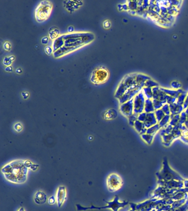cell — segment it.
<instances>
[{"instance_id": "1", "label": "cell", "mask_w": 188, "mask_h": 211, "mask_svg": "<svg viewBox=\"0 0 188 211\" xmlns=\"http://www.w3.org/2000/svg\"><path fill=\"white\" fill-rule=\"evenodd\" d=\"M1 173L5 178L12 183L24 184L27 180L29 169L25 165L24 161L16 159L2 167Z\"/></svg>"}, {"instance_id": "2", "label": "cell", "mask_w": 188, "mask_h": 211, "mask_svg": "<svg viewBox=\"0 0 188 211\" xmlns=\"http://www.w3.org/2000/svg\"><path fill=\"white\" fill-rule=\"evenodd\" d=\"M157 180L160 181H169V180H184V179L177 171L173 170L169 165L167 157H164L162 162V168L159 171L156 173Z\"/></svg>"}, {"instance_id": "3", "label": "cell", "mask_w": 188, "mask_h": 211, "mask_svg": "<svg viewBox=\"0 0 188 211\" xmlns=\"http://www.w3.org/2000/svg\"><path fill=\"white\" fill-rule=\"evenodd\" d=\"M106 203L108 204L106 206H105L103 207H96L94 205H92L91 207H84L82 206L81 204H76L77 210L78 211H86L87 210H102V209H105V208H109L112 209L113 211H118L121 208L125 207L126 205L130 204L129 201H119V198L118 195H116L113 200L112 201H106Z\"/></svg>"}, {"instance_id": "4", "label": "cell", "mask_w": 188, "mask_h": 211, "mask_svg": "<svg viewBox=\"0 0 188 211\" xmlns=\"http://www.w3.org/2000/svg\"><path fill=\"white\" fill-rule=\"evenodd\" d=\"M53 10V4L49 1H42L36 8L35 17L38 23H42L46 21Z\"/></svg>"}, {"instance_id": "5", "label": "cell", "mask_w": 188, "mask_h": 211, "mask_svg": "<svg viewBox=\"0 0 188 211\" xmlns=\"http://www.w3.org/2000/svg\"><path fill=\"white\" fill-rule=\"evenodd\" d=\"M109 77L108 69L104 66L96 68L91 74L90 80L94 84H102L106 82Z\"/></svg>"}, {"instance_id": "6", "label": "cell", "mask_w": 188, "mask_h": 211, "mask_svg": "<svg viewBox=\"0 0 188 211\" xmlns=\"http://www.w3.org/2000/svg\"><path fill=\"white\" fill-rule=\"evenodd\" d=\"M124 182L121 177L116 173H112L106 179V186L109 192H114L121 188Z\"/></svg>"}, {"instance_id": "7", "label": "cell", "mask_w": 188, "mask_h": 211, "mask_svg": "<svg viewBox=\"0 0 188 211\" xmlns=\"http://www.w3.org/2000/svg\"><path fill=\"white\" fill-rule=\"evenodd\" d=\"M146 98L142 91H140L133 98V113L137 115L144 112Z\"/></svg>"}, {"instance_id": "8", "label": "cell", "mask_w": 188, "mask_h": 211, "mask_svg": "<svg viewBox=\"0 0 188 211\" xmlns=\"http://www.w3.org/2000/svg\"><path fill=\"white\" fill-rule=\"evenodd\" d=\"M142 90V89L140 88L137 85L128 89L125 93V94L123 96H121L120 98H119V103L121 104L127 101H130V100L133 98L139 92L141 91Z\"/></svg>"}, {"instance_id": "9", "label": "cell", "mask_w": 188, "mask_h": 211, "mask_svg": "<svg viewBox=\"0 0 188 211\" xmlns=\"http://www.w3.org/2000/svg\"><path fill=\"white\" fill-rule=\"evenodd\" d=\"M158 185L162 186L167 189H181L184 188V183L182 181L169 180V181H160L157 180Z\"/></svg>"}, {"instance_id": "10", "label": "cell", "mask_w": 188, "mask_h": 211, "mask_svg": "<svg viewBox=\"0 0 188 211\" xmlns=\"http://www.w3.org/2000/svg\"><path fill=\"white\" fill-rule=\"evenodd\" d=\"M120 113L126 117H129L133 114V98L129 101L121 104L119 107Z\"/></svg>"}, {"instance_id": "11", "label": "cell", "mask_w": 188, "mask_h": 211, "mask_svg": "<svg viewBox=\"0 0 188 211\" xmlns=\"http://www.w3.org/2000/svg\"><path fill=\"white\" fill-rule=\"evenodd\" d=\"M56 202L59 207H61L67 198V191L65 186H59L56 192Z\"/></svg>"}, {"instance_id": "12", "label": "cell", "mask_w": 188, "mask_h": 211, "mask_svg": "<svg viewBox=\"0 0 188 211\" xmlns=\"http://www.w3.org/2000/svg\"><path fill=\"white\" fill-rule=\"evenodd\" d=\"M169 189H167L165 188L158 185L157 188L153 191L151 198H156L158 200L168 198V192Z\"/></svg>"}, {"instance_id": "13", "label": "cell", "mask_w": 188, "mask_h": 211, "mask_svg": "<svg viewBox=\"0 0 188 211\" xmlns=\"http://www.w3.org/2000/svg\"><path fill=\"white\" fill-rule=\"evenodd\" d=\"M152 91H153L152 99L158 100L163 102L164 104L167 103L166 101L167 95L160 89V86L154 88L152 89Z\"/></svg>"}, {"instance_id": "14", "label": "cell", "mask_w": 188, "mask_h": 211, "mask_svg": "<svg viewBox=\"0 0 188 211\" xmlns=\"http://www.w3.org/2000/svg\"><path fill=\"white\" fill-rule=\"evenodd\" d=\"M136 74L137 73H132L126 75L121 80V82H123L127 89L137 85L136 81Z\"/></svg>"}, {"instance_id": "15", "label": "cell", "mask_w": 188, "mask_h": 211, "mask_svg": "<svg viewBox=\"0 0 188 211\" xmlns=\"http://www.w3.org/2000/svg\"><path fill=\"white\" fill-rule=\"evenodd\" d=\"M144 123L147 129L157 124L158 122L157 121L154 113L152 112V113H147L146 118Z\"/></svg>"}, {"instance_id": "16", "label": "cell", "mask_w": 188, "mask_h": 211, "mask_svg": "<svg viewBox=\"0 0 188 211\" xmlns=\"http://www.w3.org/2000/svg\"><path fill=\"white\" fill-rule=\"evenodd\" d=\"M47 195L45 192L42 191H39L35 194L34 200L36 204H45L47 201Z\"/></svg>"}, {"instance_id": "17", "label": "cell", "mask_w": 188, "mask_h": 211, "mask_svg": "<svg viewBox=\"0 0 188 211\" xmlns=\"http://www.w3.org/2000/svg\"><path fill=\"white\" fill-rule=\"evenodd\" d=\"M151 78L145 75V74H137L136 76V84L137 86H138L140 88L143 89L145 87V82L149 79H151Z\"/></svg>"}, {"instance_id": "18", "label": "cell", "mask_w": 188, "mask_h": 211, "mask_svg": "<svg viewBox=\"0 0 188 211\" xmlns=\"http://www.w3.org/2000/svg\"><path fill=\"white\" fill-rule=\"evenodd\" d=\"M160 136L162 140V144L166 147L170 146L171 144L173 143L174 140L178 139V138L172 133L168 135H164Z\"/></svg>"}, {"instance_id": "19", "label": "cell", "mask_w": 188, "mask_h": 211, "mask_svg": "<svg viewBox=\"0 0 188 211\" xmlns=\"http://www.w3.org/2000/svg\"><path fill=\"white\" fill-rule=\"evenodd\" d=\"M169 107L170 111V115L172 116L181 115V112L184 111L183 106L179 105L177 103L170 104Z\"/></svg>"}, {"instance_id": "20", "label": "cell", "mask_w": 188, "mask_h": 211, "mask_svg": "<svg viewBox=\"0 0 188 211\" xmlns=\"http://www.w3.org/2000/svg\"><path fill=\"white\" fill-rule=\"evenodd\" d=\"M160 89L166 95L172 96V97H175L177 98L184 91V90L181 89H179V90H174V89H167V88H160Z\"/></svg>"}, {"instance_id": "21", "label": "cell", "mask_w": 188, "mask_h": 211, "mask_svg": "<svg viewBox=\"0 0 188 211\" xmlns=\"http://www.w3.org/2000/svg\"><path fill=\"white\" fill-rule=\"evenodd\" d=\"M133 128L141 135L146 133L147 129L145 127V126L144 125V123L142 122H140L138 120L136 121L135 123Z\"/></svg>"}, {"instance_id": "22", "label": "cell", "mask_w": 188, "mask_h": 211, "mask_svg": "<svg viewBox=\"0 0 188 211\" xmlns=\"http://www.w3.org/2000/svg\"><path fill=\"white\" fill-rule=\"evenodd\" d=\"M127 90H128V89L126 88L125 85L123 84V82H120V84H119L118 86L117 89L116 90V92L115 93V97L118 99L120 98L121 96H123L125 94V93Z\"/></svg>"}, {"instance_id": "23", "label": "cell", "mask_w": 188, "mask_h": 211, "mask_svg": "<svg viewBox=\"0 0 188 211\" xmlns=\"http://www.w3.org/2000/svg\"><path fill=\"white\" fill-rule=\"evenodd\" d=\"M65 40L63 39V35L60 36L55 40H54L53 44V48L54 52H55L60 48H62L63 45L64 44Z\"/></svg>"}, {"instance_id": "24", "label": "cell", "mask_w": 188, "mask_h": 211, "mask_svg": "<svg viewBox=\"0 0 188 211\" xmlns=\"http://www.w3.org/2000/svg\"><path fill=\"white\" fill-rule=\"evenodd\" d=\"M118 116L117 111L114 109H109L105 112L104 118L105 120H112Z\"/></svg>"}, {"instance_id": "25", "label": "cell", "mask_w": 188, "mask_h": 211, "mask_svg": "<svg viewBox=\"0 0 188 211\" xmlns=\"http://www.w3.org/2000/svg\"><path fill=\"white\" fill-rule=\"evenodd\" d=\"M155 109L153 106V102L152 99H146L145 104L144 112L146 113L154 112Z\"/></svg>"}, {"instance_id": "26", "label": "cell", "mask_w": 188, "mask_h": 211, "mask_svg": "<svg viewBox=\"0 0 188 211\" xmlns=\"http://www.w3.org/2000/svg\"><path fill=\"white\" fill-rule=\"evenodd\" d=\"M60 34V30L55 27H51L50 28L49 31V35L50 39L51 40H55Z\"/></svg>"}, {"instance_id": "27", "label": "cell", "mask_w": 188, "mask_h": 211, "mask_svg": "<svg viewBox=\"0 0 188 211\" xmlns=\"http://www.w3.org/2000/svg\"><path fill=\"white\" fill-rule=\"evenodd\" d=\"M154 135H155L148 134L146 133L143 135H141V137L147 145H151L153 142Z\"/></svg>"}, {"instance_id": "28", "label": "cell", "mask_w": 188, "mask_h": 211, "mask_svg": "<svg viewBox=\"0 0 188 211\" xmlns=\"http://www.w3.org/2000/svg\"><path fill=\"white\" fill-rule=\"evenodd\" d=\"M142 91L145 96L146 99H152L153 97V91L152 88L144 87Z\"/></svg>"}, {"instance_id": "29", "label": "cell", "mask_w": 188, "mask_h": 211, "mask_svg": "<svg viewBox=\"0 0 188 211\" xmlns=\"http://www.w3.org/2000/svg\"><path fill=\"white\" fill-rule=\"evenodd\" d=\"M160 129H161V128H160V126L159 125V124L157 123V124H155L154 125H153L152 127L148 128L147 129L146 133L147 134H148L155 135Z\"/></svg>"}, {"instance_id": "30", "label": "cell", "mask_w": 188, "mask_h": 211, "mask_svg": "<svg viewBox=\"0 0 188 211\" xmlns=\"http://www.w3.org/2000/svg\"><path fill=\"white\" fill-rule=\"evenodd\" d=\"M170 120V116H169V115H166V116H164V117L158 124L160 126L161 129L162 128H164L166 127L167 125H169Z\"/></svg>"}, {"instance_id": "31", "label": "cell", "mask_w": 188, "mask_h": 211, "mask_svg": "<svg viewBox=\"0 0 188 211\" xmlns=\"http://www.w3.org/2000/svg\"><path fill=\"white\" fill-rule=\"evenodd\" d=\"M127 5L129 7V9L130 11H136L138 9V5H137V1H127Z\"/></svg>"}, {"instance_id": "32", "label": "cell", "mask_w": 188, "mask_h": 211, "mask_svg": "<svg viewBox=\"0 0 188 211\" xmlns=\"http://www.w3.org/2000/svg\"><path fill=\"white\" fill-rule=\"evenodd\" d=\"M174 201H178L183 198H188V194L185 192H178L171 198Z\"/></svg>"}, {"instance_id": "33", "label": "cell", "mask_w": 188, "mask_h": 211, "mask_svg": "<svg viewBox=\"0 0 188 211\" xmlns=\"http://www.w3.org/2000/svg\"><path fill=\"white\" fill-rule=\"evenodd\" d=\"M173 128V127H172V125H170L169 124L167 125L166 127H165L164 128H162L160 130V136H162V135H168V134H171Z\"/></svg>"}, {"instance_id": "34", "label": "cell", "mask_w": 188, "mask_h": 211, "mask_svg": "<svg viewBox=\"0 0 188 211\" xmlns=\"http://www.w3.org/2000/svg\"><path fill=\"white\" fill-rule=\"evenodd\" d=\"M170 120L169 124L172 125V127H174L177 124H178L179 123L180 121V115H175V116H172L170 115Z\"/></svg>"}, {"instance_id": "35", "label": "cell", "mask_w": 188, "mask_h": 211, "mask_svg": "<svg viewBox=\"0 0 188 211\" xmlns=\"http://www.w3.org/2000/svg\"><path fill=\"white\" fill-rule=\"evenodd\" d=\"M187 92H185V91H184L180 95L178 96V97L177 98V103H178V104L179 105H181V106H183L184 102H185V98H186V97L187 95Z\"/></svg>"}, {"instance_id": "36", "label": "cell", "mask_w": 188, "mask_h": 211, "mask_svg": "<svg viewBox=\"0 0 188 211\" xmlns=\"http://www.w3.org/2000/svg\"><path fill=\"white\" fill-rule=\"evenodd\" d=\"M154 113L155 114V116L156 117V119H157L158 123L160 122V121L164 117V116H166L165 113L163 112V111L161 109L155 111Z\"/></svg>"}, {"instance_id": "37", "label": "cell", "mask_w": 188, "mask_h": 211, "mask_svg": "<svg viewBox=\"0 0 188 211\" xmlns=\"http://www.w3.org/2000/svg\"><path fill=\"white\" fill-rule=\"evenodd\" d=\"M188 200V198H183V199H181V200H178V201H174L173 203L171 205L172 207L174 208V209L177 208L181 207V206L184 204Z\"/></svg>"}, {"instance_id": "38", "label": "cell", "mask_w": 188, "mask_h": 211, "mask_svg": "<svg viewBox=\"0 0 188 211\" xmlns=\"http://www.w3.org/2000/svg\"><path fill=\"white\" fill-rule=\"evenodd\" d=\"M157 86H159V84L157 82L153 80V79H152L148 80L145 82V87L150 88H152V89H153L155 87H157Z\"/></svg>"}, {"instance_id": "39", "label": "cell", "mask_w": 188, "mask_h": 211, "mask_svg": "<svg viewBox=\"0 0 188 211\" xmlns=\"http://www.w3.org/2000/svg\"><path fill=\"white\" fill-rule=\"evenodd\" d=\"M24 164L29 169H30V170H33V171H35V170H36L37 168L39 167L38 165L33 163L32 162H30L29 160L24 161Z\"/></svg>"}, {"instance_id": "40", "label": "cell", "mask_w": 188, "mask_h": 211, "mask_svg": "<svg viewBox=\"0 0 188 211\" xmlns=\"http://www.w3.org/2000/svg\"><path fill=\"white\" fill-rule=\"evenodd\" d=\"M179 139L183 143L188 145V129L182 131L181 136Z\"/></svg>"}, {"instance_id": "41", "label": "cell", "mask_w": 188, "mask_h": 211, "mask_svg": "<svg viewBox=\"0 0 188 211\" xmlns=\"http://www.w3.org/2000/svg\"><path fill=\"white\" fill-rule=\"evenodd\" d=\"M138 116H139L138 115L135 114V113H133V114H132L131 116H130V117H129L127 118H128L129 123V124H130L131 126H132V127H133V126H134L135 123V122H136V121H137Z\"/></svg>"}, {"instance_id": "42", "label": "cell", "mask_w": 188, "mask_h": 211, "mask_svg": "<svg viewBox=\"0 0 188 211\" xmlns=\"http://www.w3.org/2000/svg\"><path fill=\"white\" fill-rule=\"evenodd\" d=\"M152 100L153 106H154V108L155 111L158 110V109H161V108L164 104L163 102H161V101L158 100H156V99H152Z\"/></svg>"}, {"instance_id": "43", "label": "cell", "mask_w": 188, "mask_h": 211, "mask_svg": "<svg viewBox=\"0 0 188 211\" xmlns=\"http://www.w3.org/2000/svg\"><path fill=\"white\" fill-rule=\"evenodd\" d=\"M171 89L174 90H179L181 89V82L178 81H173L170 84Z\"/></svg>"}, {"instance_id": "44", "label": "cell", "mask_w": 188, "mask_h": 211, "mask_svg": "<svg viewBox=\"0 0 188 211\" xmlns=\"http://www.w3.org/2000/svg\"><path fill=\"white\" fill-rule=\"evenodd\" d=\"M161 109L163 111V112L165 113L166 115H170V107L169 104L167 103H166L163 105V106L161 108Z\"/></svg>"}, {"instance_id": "45", "label": "cell", "mask_w": 188, "mask_h": 211, "mask_svg": "<svg viewBox=\"0 0 188 211\" xmlns=\"http://www.w3.org/2000/svg\"><path fill=\"white\" fill-rule=\"evenodd\" d=\"M177 98L167 95L166 101H167V103L168 104L170 105V104H173V103H176L177 102Z\"/></svg>"}, {"instance_id": "46", "label": "cell", "mask_w": 188, "mask_h": 211, "mask_svg": "<svg viewBox=\"0 0 188 211\" xmlns=\"http://www.w3.org/2000/svg\"><path fill=\"white\" fill-rule=\"evenodd\" d=\"M175 211H188V200L183 206L175 208Z\"/></svg>"}, {"instance_id": "47", "label": "cell", "mask_w": 188, "mask_h": 211, "mask_svg": "<svg viewBox=\"0 0 188 211\" xmlns=\"http://www.w3.org/2000/svg\"><path fill=\"white\" fill-rule=\"evenodd\" d=\"M186 120H187V115H186V113L185 112V111H184L183 112H181V114L180 115L179 123H181V124H184Z\"/></svg>"}, {"instance_id": "48", "label": "cell", "mask_w": 188, "mask_h": 211, "mask_svg": "<svg viewBox=\"0 0 188 211\" xmlns=\"http://www.w3.org/2000/svg\"><path fill=\"white\" fill-rule=\"evenodd\" d=\"M13 128L15 131L20 133L23 130V125L21 123H17L14 124Z\"/></svg>"}, {"instance_id": "49", "label": "cell", "mask_w": 188, "mask_h": 211, "mask_svg": "<svg viewBox=\"0 0 188 211\" xmlns=\"http://www.w3.org/2000/svg\"><path fill=\"white\" fill-rule=\"evenodd\" d=\"M147 113L146 112H144L141 113H140L139 115L138 116V118H137V120L139 121L140 122H144L146 120V118Z\"/></svg>"}, {"instance_id": "50", "label": "cell", "mask_w": 188, "mask_h": 211, "mask_svg": "<svg viewBox=\"0 0 188 211\" xmlns=\"http://www.w3.org/2000/svg\"><path fill=\"white\" fill-rule=\"evenodd\" d=\"M12 63V61L10 60V58H9V57H5L3 58V64L5 66H6V67L7 66H10Z\"/></svg>"}, {"instance_id": "51", "label": "cell", "mask_w": 188, "mask_h": 211, "mask_svg": "<svg viewBox=\"0 0 188 211\" xmlns=\"http://www.w3.org/2000/svg\"><path fill=\"white\" fill-rule=\"evenodd\" d=\"M103 26L104 29H109L111 27V22L109 20H105L103 23Z\"/></svg>"}, {"instance_id": "52", "label": "cell", "mask_w": 188, "mask_h": 211, "mask_svg": "<svg viewBox=\"0 0 188 211\" xmlns=\"http://www.w3.org/2000/svg\"><path fill=\"white\" fill-rule=\"evenodd\" d=\"M44 50H45V53L48 55H50L51 54H52V53L54 52L53 48H52L50 46H45Z\"/></svg>"}, {"instance_id": "53", "label": "cell", "mask_w": 188, "mask_h": 211, "mask_svg": "<svg viewBox=\"0 0 188 211\" xmlns=\"http://www.w3.org/2000/svg\"><path fill=\"white\" fill-rule=\"evenodd\" d=\"M3 48L6 51H10L11 49V44L9 42H5L3 44Z\"/></svg>"}, {"instance_id": "54", "label": "cell", "mask_w": 188, "mask_h": 211, "mask_svg": "<svg viewBox=\"0 0 188 211\" xmlns=\"http://www.w3.org/2000/svg\"><path fill=\"white\" fill-rule=\"evenodd\" d=\"M56 201V198L54 196H52L48 199V203L50 204H54Z\"/></svg>"}, {"instance_id": "55", "label": "cell", "mask_w": 188, "mask_h": 211, "mask_svg": "<svg viewBox=\"0 0 188 211\" xmlns=\"http://www.w3.org/2000/svg\"><path fill=\"white\" fill-rule=\"evenodd\" d=\"M184 111H185V112L186 113V115H187V120L185 121L184 125L186 127V128L188 129V107L187 109H184Z\"/></svg>"}, {"instance_id": "56", "label": "cell", "mask_w": 188, "mask_h": 211, "mask_svg": "<svg viewBox=\"0 0 188 211\" xmlns=\"http://www.w3.org/2000/svg\"><path fill=\"white\" fill-rule=\"evenodd\" d=\"M48 41H49V38L47 37V36H45L44 38H42V44H47L48 43Z\"/></svg>"}, {"instance_id": "57", "label": "cell", "mask_w": 188, "mask_h": 211, "mask_svg": "<svg viewBox=\"0 0 188 211\" xmlns=\"http://www.w3.org/2000/svg\"><path fill=\"white\" fill-rule=\"evenodd\" d=\"M22 97H23V98L24 99V100H26V99H27L28 98V97H29V92H23L22 93Z\"/></svg>"}, {"instance_id": "58", "label": "cell", "mask_w": 188, "mask_h": 211, "mask_svg": "<svg viewBox=\"0 0 188 211\" xmlns=\"http://www.w3.org/2000/svg\"><path fill=\"white\" fill-rule=\"evenodd\" d=\"M183 107H184V109H187L188 107V92L187 93V97H186V98H185V102H184V103L183 104Z\"/></svg>"}, {"instance_id": "59", "label": "cell", "mask_w": 188, "mask_h": 211, "mask_svg": "<svg viewBox=\"0 0 188 211\" xmlns=\"http://www.w3.org/2000/svg\"><path fill=\"white\" fill-rule=\"evenodd\" d=\"M5 70L6 72H12L13 71V67L12 66H7L5 68Z\"/></svg>"}, {"instance_id": "60", "label": "cell", "mask_w": 188, "mask_h": 211, "mask_svg": "<svg viewBox=\"0 0 188 211\" xmlns=\"http://www.w3.org/2000/svg\"><path fill=\"white\" fill-rule=\"evenodd\" d=\"M184 183V188H188V179H184L183 181Z\"/></svg>"}, {"instance_id": "61", "label": "cell", "mask_w": 188, "mask_h": 211, "mask_svg": "<svg viewBox=\"0 0 188 211\" xmlns=\"http://www.w3.org/2000/svg\"><path fill=\"white\" fill-rule=\"evenodd\" d=\"M74 27L72 26H69L67 29V30L69 33H72L74 31Z\"/></svg>"}, {"instance_id": "62", "label": "cell", "mask_w": 188, "mask_h": 211, "mask_svg": "<svg viewBox=\"0 0 188 211\" xmlns=\"http://www.w3.org/2000/svg\"><path fill=\"white\" fill-rule=\"evenodd\" d=\"M22 72H23L22 69L20 68H17L16 70H15V72L17 74H21L22 73Z\"/></svg>"}, {"instance_id": "63", "label": "cell", "mask_w": 188, "mask_h": 211, "mask_svg": "<svg viewBox=\"0 0 188 211\" xmlns=\"http://www.w3.org/2000/svg\"><path fill=\"white\" fill-rule=\"evenodd\" d=\"M9 58H10V60L12 61H13L15 59V57H14V56H11L9 57Z\"/></svg>"}, {"instance_id": "64", "label": "cell", "mask_w": 188, "mask_h": 211, "mask_svg": "<svg viewBox=\"0 0 188 211\" xmlns=\"http://www.w3.org/2000/svg\"><path fill=\"white\" fill-rule=\"evenodd\" d=\"M18 211H24V208H23V207H21L20 209H19V210H18Z\"/></svg>"}]
</instances>
